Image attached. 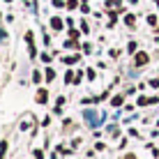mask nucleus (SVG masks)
<instances>
[{"label":"nucleus","instance_id":"nucleus-8","mask_svg":"<svg viewBox=\"0 0 159 159\" xmlns=\"http://www.w3.org/2000/svg\"><path fill=\"white\" fill-rule=\"evenodd\" d=\"M53 76H56V72H53V69H46V81H53Z\"/></svg>","mask_w":159,"mask_h":159},{"label":"nucleus","instance_id":"nucleus-12","mask_svg":"<svg viewBox=\"0 0 159 159\" xmlns=\"http://www.w3.org/2000/svg\"><path fill=\"white\" fill-rule=\"evenodd\" d=\"M35 159H44V155H42V150H37V152H35Z\"/></svg>","mask_w":159,"mask_h":159},{"label":"nucleus","instance_id":"nucleus-11","mask_svg":"<svg viewBox=\"0 0 159 159\" xmlns=\"http://www.w3.org/2000/svg\"><path fill=\"white\" fill-rule=\"evenodd\" d=\"M74 72H67V76H65V81H67V83H72V81H74V76H72Z\"/></svg>","mask_w":159,"mask_h":159},{"label":"nucleus","instance_id":"nucleus-14","mask_svg":"<svg viewBox=\"0 0 159 159\" xmlns=\"http://www.w3.org/2000/svg\"><path fill=\"white\" fill-rule=\"evenodd\" d=\"M5 2H12V0H5Z\"/></svg>","mask_w":159,"mask_h":159},{"label":"nucleus","instance_id":"nucleus-2","mask_svg":"<svg viewBox=\"0 0 159 159\" xmlns=\"http://www.w3.org/2000/svg\"><path fill=\"white\" fill-rule=\"evenodd\" d=\"M48 99V92L46 90H37V104H44Z\"/></svg>","mask_w":159,"mask_h":159},{"label":"nucleus","instance_id":"nucleus-7","mask_svg":"<svg viewBox=\"0 0 159 159\" xmlns=\"http://www.w3.org/2000/svg\"><path fill=\"white\" fill-rule=\"evenodd\" d=\"M122 102H125V99H122V97H120V95H118V97H113V106H120V104H122Z\"/></svg>","mask_w":159,"mask_h":159},{"label":"nucleus","instance_id":"nucleus-1","mask_svg":"<svg viewBox=\"0 0 159 159\" xmlns=\"http://www.w3.org/2000/svg\"><path fill=\"white\" fill-rule=\"evenodd\" d=\"M134 62H136V67H143V65H148V53H136V58H134Z\"/></svg>","mask_w":159,"mask_h":159},{"label":"nucleus","instance_id":"nucleus-6","mask_svg":"<svg viewBox=\"0 0 159 159\" xmlns=\"http://www.w3.org/2000/svg\"><path fill=\"white\" fill-rule=\"evenodd\" d=\"M76 60H79V56H67V58L62 60V62H67V65H74Z\"/></svg>","mask_w":159,"mask_h":159},{"label":"nucleus","instance_id":"nucleus-5","mask_svg":"<svg viewBox=\"0 0 159 159\" xmlns=\"http://www.w3.org/2000/svg\"><path fill=\"white\" fill-rule=\"evenodd\" d=\"M5 152H7V141L0 143V159H5Z\"/></svg>","mask_w":159,"mask_h":159},{"label":"nucleus","instance_id":"nucleus-4","mask_svg":"<svg viewBox=\"0 0 159 159\" xmlns=\"http://www.w3.org/2000/svg\"><path fill=\"white\" fill-rule=\"evenodd\" d=\"M125 23H127V25H134V23H136V16H134V14H127V16H125Z\"/></svg>","mask_w":159,"mask_h":159},{"label":"nucleus","instance_id":"nucleus-9","mask_svg":"<svg viewBox=\"0 0 159 159\" xmlns=\"http://www.w3.org/2000/svg\"><path fill=\"white\" fill-rule=\"evenodd\" d=\"M32 81H35V83H39V81H42V74L35 72V74H32Z\"/></svg>","mask_w":159,"mask_h":159},{"label":"nucleus","instance_id":"nucleus-3","mask_svg":"<svg viewBox=\"0 0 159 159\" xmlns=\"http://www.w3.org/2000/svg\"><path fill=\"white\" fill-rule=\"evenodd\" d=\"M51 25H53V28H56V30H60V28H62V19H58V16H53V19H51Z\"/></svg>","mask_w":159,"mask_h":159},{"label":"nucleus","instance_id":"nucleus-10","mask_svg":"<svg viewBox=\"0 0 159 159\" xmlns=\"http://www.w3.org/2000/svg\"><path fill=\"white\" fill-rule=\"evenodd\" d=\"M148 23H150V25H157V16H148Z\"/></svg>","mask_w":159,"mask_h":159},{"label":"nucleus","instance_id":"nucleus-13","mask_svg":"<svg viewBox=\"0 0 159 159\" xmlns=\"http://www.w3.org/2000/svg\"><path fill=\"white\" fill-rule=\"evenodd\" d=\"M125 159H136V157H134V155H127V157H125Z\"/></svg>","mask_w":159,"mask_h":159}]
</instances>
